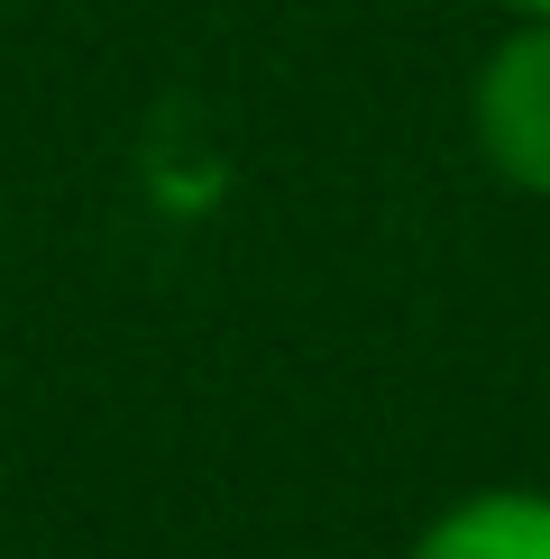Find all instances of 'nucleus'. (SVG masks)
<instances>
[{
  "mask_svg": "<svg viewBox=\"0 0 550 559\" xmlns=\"http://www.w3.org/2000/svg\"><path fill=\"white\" fill-rule=\"evenodd\" d=\"M468 138L504 193L550 202V19H514L468 83Z\"/></svg>",
  "mask_w": 550,
  "mask_h": 559,
  "instance_id": "nucleus-1",
  "label": "nucleus"
},
{
  "mask_svg": "<svg viewBox=\"0 0 550 559\" xmlns=\"http://www.w3.org/2000/svg\"><path fill=\"white\" fill-rule=\"evenodd\" d=\"M404 559H550V486H487L412 532Z\"/></svg>",
  "mask_w": 550,
  "mask_h": 559,
  "instance_id": "nucleus-2",
  "label": "nucleus"
},
{
  "mask_svg": "<svg viewBox=\"0 0 550 559\" xmlns=\"http://www.w3.org/2000/svg\"><path fill=\"white\" fill-rule=\"evenodd\" d=\"M504 19H550V0H504Z\"/></svg>",
  "mask_w": 550,
  "mask_h": 559,
  "instance_id": "nucleus-3",
  "label": "nucleus"
}]
</instances>
